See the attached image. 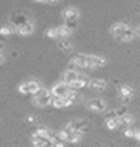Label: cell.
<instances>
[{"label": "cell", "instance_id": "cell-1", "mask_svg": "<svg viewBox=\"0 0 140 147\" xmlns=\"http://www.w3.org/2000/svg\"><path fill=\"white\" fill-rule=\"evenodd\" d=\"M34 98H33V103L36 105V106H40V107H47V106H50L51 105V100H52V95L50 90H47V88H43V87H40L37 90L36 94H33Z\"/></svg>", "mask_w": 140, "mask_h": 147}, {"label": "cell", "instance_id": "cell-2", "mask_svg": "<svg viewBox=\"0 0 140 147\" xmlns=\"http://www.w3.org/2000/svg\"><path fill=\"white\" fill-rule=\"evenodd\" d=\"M69 85L67 84H65L63 81H61V83L55 84L54 87H52V90L50 91L51 92L52 96H58V98H65V96L67 95V92H69Z\"/></svg>", "mask_w": 140, "mask_h": 147}, {"label": "cell", "instance_id": "cell-3", "mask_svg": "<svg viewBox=\"0 0 140 147\" xmlns=\"http://www.w3.org/2000/svg\"><path fill=\"white\" fill-rule=\"evenodd\" d=\"M87 106H88V109L91 111H104L106 110V103L103 99L100 98H94V99H91L88 103H87Z\"/></svg>", "mask_w": 140, "mask_h": 147}, {"label": "cell", "instance_id": "cell-4", "mask_svg": "<svg viewBox=\"0 0 140 147\" xmlns=\"http://www.w3.org/2000/svg\"><path fill=\"white\" fill-rule=\"evenodd\" d=\"M85 61L88 63L89 69L91 67H100V66H103V65L106 63V59L103 57H100V55H87Z\"/></svg>", "mask_w": 140, "mask_h": 147}, {"label": "cell", "instance_id": "cell-5", "mask_svg": "<svg viewBox=\"0 0 140 147\" xmlns=\"http://www.w3.org/2000/svg\"><path fill=\"white\" fill-rule=\"evenodd\" d=\"M65 128H67L69 131H71V132H74V131H80V132H85L87 129H88V124L85 121H83V120H76V121H70Z\"/></svg>", "mask_w": 140, "mask_h": 147}, {"label": "cell", "instance_id": "cell-6", "mask_svg": "<svg viewBox=\"0 0 140 147\" xmlns=\"http://www.w3.org/2000/svg\"><path fill=\"white\" fill-rule=\"evenodd\" d=\"M85 85H88V77L80 73V76H78V78H77L76 81H73V83L69 84V90L70 91H77L78 88H83Z\"/></svg>", "mask_w": 140, "mask_h": 147}, {"label": "cell", "instance_id": "cell-7", "mask_svg": "<svg viewBox=\"0 0 140 147\" xmlns=\"http://www.w3.org/2000/svg\"><path fill=\"white\" fill-rule=\"evenodd\" d=\"M106 85H107V83H106V80H103V78H95V80H91V81H88V87H89V88H91L92 91H98V92H102V91H104Z\"/></svg>", "mask_w": 140, "mask_h": 147}, {"label": "cell", "instance_id": "cell-8", "mask_svg": "<svg viewBox=\"0 0 140 147\" xmlns=\"http://www.w3.org/2000/svg\"><path fill=\"white\" fill-rule=\"evenodd\" d=\"M137 32H139L137 29H133V28H129V26H128L127 29L124 30V33H122L121 36H118L117 38L121 40V41H131V40H133V38L139 34Z\"/></svg>", "mask_w": 140, "mask_h": 147}, {"label": "cell", "instance_id": "cell-9", "mask_svg": "<svg viewBox=\"0 0 140 147\" xmlns=\"http://www.w3.org/2000/svg\"><path fill=\"white\" fill-rule=\"evenodd\" d=\"M62 15H63L65 21H77L80 13H78V10L74 8V7H67L66 10H63V14H62Z\"/></svg>", "mask_w": 140, "mask_h": 147}, {"label": "cell", "instance_id": "cell-10", "mask_svg": "<svg viewBox=\"0 0 140 147\" xmlns=\"http://www.w3.org/2000/svg\"><path fill=\"white\" fill-rule=\"evenodd\" d=\"M33 30H34V26H33L32 22H25L24 25H21L19 28H17V32L19 34H22V36H29V34H32Z\"/></svg>", "mask_w": 140, "mask_h": 147}, {"label": "cell", "instance_id": "cell-11", "mask_svg": "<svg viewBox=\"0 0 140 147\" xmlns=\"http://www.w3.org/2000/svg\"><path fill=\"white\" fill-rule=\"evenodd\" d=\"M51 105L54 106V107H57V109H61V107H67V106H70L71 103H70V100H69V99H66V98H58V96H52Z\"/></svg>", "mask_w": 140, "mask_h": 147}, {"label": "cell", "instance_id": "cell-12", "mask_svg": "<svg viewBox=\"0 0 140 147\" xmlns=\"http://www.w3.org/2000/svg\"><path fill=\"white\" fill-rule=\"evenodd\" d=\"M11 22H13V25L15 26V29H17V28H19L21 25H24L25 22H28V18L25 17V14L17 13L11 17Z\"/></svg>", "mask_w": 140, "mask_h": 147}, {"label": "cell", "instance_id": "cell-13", "mask_svg": "<svg viewBox=\"0 0 140 147\" xmlns=\"http://www.w3.org/2000/svg\"><path fill=\"white\" fill-rule=\"evenodd\" d=\"M78 76H80V73H78V71H73V70H66L63 73V80H62V81H63L65 84H67V85H69L70 83H73V81H76L77 78H78Z\"/></svg>", "mask_w": 140, "mask_h": 147}, {"label": "cell", "instance_id": "cell-14", "mask_svg": "<svg viewBox=\"0 0 140 147\" xmlns=\"http://www.w3.org/2000/svg\"><path fill=\"white\" fill-rule=\"evenodd\" d=\"M128 28L127 24H122V22H120V24H115V25L111 26V34L114 36V37H118V36H121L122 33H124V30Z\"/></svg>", "mask_w": 140, "mask_h": 147}, {"label": "cell", "instance_id": "cell-15", "mask_svg": "<svg viewBox=\"0 0 140 147\" xmlns=\"http://www.w3.org/2000/svg\"><path fill=\"white\" fill-rule=\"evenodd\" d=\"M58 47H59V50H62L65 52H69L73 50V45L67 38H61V41L58 43Z\"/></svg>", "mask_w": 140, "mask_h": 147}, {"label": "cell", "instance_id": "cell-16", "mask_svg": "<svg viewBox=\"0 0 140 147\" xmlns=\"http://www.w3.org/2000/svg\"><path fill=\"white\" fill-rule=\"evenodd\" d=\"M55 32H57V37H61V38H67L71 34V32L69 29H66L63 25L55 28Z\"/></svg>", "mask_w": 140, "mask_h": 147}, {"label": "cell", "instance_id": "cell-17", "mask_svg": "<svg viewBox=\"0 0 140 147\" xmlns=\"http://www.w3.org/2000/svg\"><path fill=\"white\" fill-rule=\"evenodd\" d=\"M66 99H69L70 103H74V102H80L81 99H83V95H80L77 91H69L67 92V95L65 96Z\"/></svg>", "mask_w": 140, "mask_h": 147}, {"label": "cell", "instance_id": "cell-18", "mask_svg": "<svg viewBox=\"0 0 140 147\" xmlns=\"http://www.w3.org/2000/svg\"><path fill=\"white\" fill-rule=\"evenodd\" d=\"M34 147H52V142L48 138H41L40 140L32 142Z\"/></svg>", "mask_w": 140, "mask_h": 147}, {"label": "cell", "instance_id": "cell-19", "mask_svg": "<svg viewBox=\"0 0 140 147\" xmlns=\"http://www.w3.org/2000/svg\"><path fill=\"white\" fill-rule=\"evenodd\" d=\"M120 120V125H132L135 122V117L132 114H125L124 117H121V118H118Z\"/></svg>", "mask_w": 140, "mask_h": 147}, {"label": "cell", "instance_id": "cell-20", "mask_svg": "<svg viewBox=\"0 0 140 147\" xmlns=\"http://www.w3.org/2000/svg\"><path fill=\"white\" fill-rule=\"evenodd\" d=\"M26 85H28V92L29 94H36L37 90L40 88V84L37 81H26Z\"/></svg>", "mask_w": 140, "mask_h": 147}, {"label": "cell", "instance_id": "cell-21", "mask_svg": "<svg viewBox=\"0 0 140 147\" xmlns=\"http://www.w3.org/2000/svg\"><path fill=\"white\" fill-rule=\"evenodd\" d=\"M120 94H121V96L132 98V95H133V90H132L131 87H128V85H122L121 88H120Z\"/></svg>", "mask_w": 140, "mask_h": 147}, {"label": "cell", "instance_id": "cell-22", "mask_svg": "<svg viewBox=\"0 0 140 147\" xmlns=\"http://www.w3.org/2000/svg\"><path fill=\"white\" fill-rule=\"evenodd\" d=\"M120 125V120L118 118H115V120H108V121H106V127H107L108 129H115L117 127Z\"/></svg>", "mask_w": 140, "mask_h": 147}, {"label": "cell", "instance_id": "cell-23", "mask_svg": "<svg viewBox=\"0 0 140 147\" xmlns=\"http://www.w3.org/2000/svg\"><path fill=\"white\" fill-rule=\"evenodd\" d=\"M34 132H36V134H37L40 138H47V135H48V132H50V131L45 128V127H38V128L36 129Z\"/></svg>", "mask_w": 140, "mask_h": 147}, {"label": "cell", "instance_id": "cell-24", "mask_svg": "<svg viewBox=\"0 0 140 147\" xmlns=\"http://www.w3.org/2000/svg\"><path fill=\"white\" fill-rule=\"evenodd\" d=\"M65 28L69 29L70 32H73L74 29L77 28V21H65Z\"/></svg>", "mask_w": 140, "mask_h": 147}, {"label": "cell", "instance_id": "cell-25", "mask_svg": "<svg viewBox=\"0 0 140 147\" xmlns=\"http://www.w3.org/2000/svg\"><path fill=\"white\" fill-rule=\"evenodd\" d=\"M115 115H117V118H121V117H124L125 114H128L127 111V107L125 106H122V107H120V109H115Z\"/></svg>", "mask_w": 140, "mask_h": 147}, {"label": "cell", "instance_id": "cell-26", "mask_svg": "<svg viewBox=\"0 0 140 147\" xmlns=\"http://www.w3.org/2000/svg\"><path fill=\"white\" fill-rule=\"evenodd\" d=\"M115 118H117V115H115L114 110H108V111L104 113V120H106V121H108V120H115Z\"/></svg>", "mask_w": 140, "mask_h": 147}, {"label": "cell", "instance_id": "cell-27", "mask_svg": "<svg viewBox=\"0 0 140 147\" xmlns=\"http://www.w3.org/2000/svg\"><path fill=\"white\" fill-rule=\"evenodd\" d=\"M10 33H11V28H8V26H1V28H0V34L7 36V34H10Z\"/></svg>", "mask_w": 140, "mask_h": 147}, {"label": "cell", "instance_id": "cell-28", "mask_svg": "<svg viewBox=\"0 0 140 147\" xmlns=\"http://www.w3.org/2000/svg\"><path fill=\"white\" fill-rule=\"evenodd\" d=\"M45 34H47V37L55 38V37H57V32H55V28H52V29H48V30L45 32Z\"/></svg>", "mask_w": 140, "mask_h": 147}, {"label": "cell", "instance_id": "cell-29", "mask_svg": "<svg viewBox=\"0 0 140 147\" xmlns=\"http://www.w3.org/2000/svg\"><path fill=\"white\" fill-rule=\"evenodd\" d=\"M18 90H19V92H22V94H29V92H28V85H26V83L21 84Z\"/></svg>", "mask_w": 140, "mask_h": 147}, {"label": "cell", "instance_id": "cell-30", "mask_svg": "<svg viewBox=\"0 0 140 147\" xmlns=\"http://www.w3.org/2000/svg\"><path fill=\"white\" fill-rule=\"evenodd\" d=\"M124 135L127 136V138H133V129L132 128H127L124 131Z\"/></svg>", "mask_w": 140, "mask_h": 147}, {"label": "cell", "instance_id": "cell-31", "mask_svg": "<svg viewBox=\"0 0 140 147\" xmlns=\"http://www.w3.org/2000/svg\"><path fill=\"white\" fill-rule=\"evenodd\" d=\"M66 143L65 142H52V147H65Z\"/></svg>", "mask_w": 140, "mask_h": 147}, {"label": "cell", "instance_id": "cell-32", "mask_svg": "<svg viewBox=\"0 0 140 147\" xmlns=\"http://www.w3.org/2000/svg\"><path fill=\"white\" fill-rule=\"evenodd\" d=\"M133 138L136 140H140V131L139 129H133Z\"/></svg>", "mask_w": 140, "mask_h": 147}, {"label": "cell", "instance_id": "cell-33", "mask_svg": "<svg viewBox=\"0 0 140 147\" xmlns=\"http://www.w3.org/2000/svg\"><path fill=\"white\" fill-rule=\"evenodd\" d=\"M131 100V98H128V96H121V102L122 103H128Z\"/></svg>", "mask_w": 140, "mask_h": 147}, {"label": "cell", "instance_id": "cell-34", "mask_svg": "<svg viewBox=\"0 0 140 147\" xmlns=\"http://www.w3.org/2000/svg\"><path fill=\"white\" fill-rule=\"evenodd\" d=\"M26 121L28 122H34V117H33V115H28V117H26Z\"/></svg>", "mask_w": 140, "mask_h": 147}, {"label": "cell", "instance_id": "cell-35", "mask_svg": "<svg viewBox=\"0 0 140 147\" xmlns=\"http://www.w3.org/2000/svg\"><path fill=\"white\" fill-rule=\"evenodd\" d=\"M4 59H6V58H4V55L0 52V63H3V62H4Z\"/></svg>", "mask_w": 140, "mask_h": 147}, {"label": "cell", "instance_id": "cell-36", "mask_svg": "<svg viewBox=\"0 0 140 147\" xmlns=\"http://www.w3.org/2000/svg\"><path fill=\"white\" fill-rule=\"evenodd\" d=\"M3 50H4V44H3V43H0V52L3 51Z\"/></svg>", "mask_w": 140, "mask_h": 147}]
</instances>
